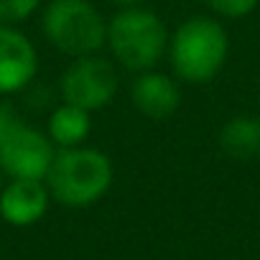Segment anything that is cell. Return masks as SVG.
<instances>
[{
  "instance_id": "cell-10",
  "label": "cell",
  "mask_w": 260,
  "mask_h": 260,
  "mask_svg": "<svg viewBox=\"0 0 260 260\" xmlns=\"http://www.w3.org/2000/svg\"><path fill=\"white\" fill-rule=\"evenodd\" d=\"M89 133H92V112L69 102H61L51 110L46 122V136L51 138L56 151L84 146Z\"/></svg>"
},
{
  "instance_id": "cell-1",
  "label": "cell",
  "mask_w": 260,
  "mask_h": 260,
  "mask_svg": "<svg viewBox=\"0 0 260 260\" xmlns=\"http://www.w3.org/2000/svg\"><path fill=\"white\" fill-rule=\"evenodd\" d=\"M166 56L176 79L186 84H207L227 64L230 36L217 18L191 16L169 36Z\"/></svg>"
},
{
  "instance_id": "cell-15",
  "label": "cell",
  "mask_w": 260,
  "mask_h": 260,
  "mask_svg": "<svg viewBox=\"0 0 260 260\" xmlns=\"http://www.w3.org/2000/svg\"><path fill=\"white\" fill-rule=\"evenodd\" d=\"M3 184H6V181H3V171H0V189H3Z\"/></svg>"
},
{
  "instance_id": "cell-9",
  "label": "cell",
  "mask_w": 260,
  "mask_h": 260,
  "mask_svg": "<svg viewBox=\"0 0 260 260\" xmlns=\"http://www.w3.org/2000/svg\"><path fill=\"white\" fill-rule=\"evenodd\" d=\"M130 102L148 120H166L179 110L181 89L176 77L164 74L158 69H148L141 72L130 84Z\"/></svg>"
},
{
  "instance_id": "cell-12",
  "label": "cell",
  "mask_w": 260,
  "mask_h": 260,
  "mask_svg": "<svg viewBox=\"0 0 260 260\" xmlns=\"http://www.w3.org/2000/svg\"><path fill=\"white\" fill-rule=\"evenodd\" d=\"M41 6V0H0V26H21Z\"/></svg>"
},
{
  "instance_id": "cell-8",
  "label": "cell",
  "mask_w": 260,
  "mask_h": 260,
  "mask_svg": "<svg viewBox=\"0 0 260 260\" xmlns=\"http://www.w3.org/2000/svg\"><path fill=\"white\" fill-rule=\"evenodd\" d=\"M46 181L41 179H8L0 189V219L11 227H31L44 219L51 204Z\"/></svg>"
},
{
  "instance_id": "cell-6",
  "label": "cell",
  "mask_w": 260,
  "mask_h": 260,
  "mask_svg": "<svg viewBox=\"0 0 260 260\" xmlns=\"http://www.w3.org/2000/svg\"><path fill=\"white\" fill-rule=\"evenodd\" d=\"M117 87H120V77L115 64L100 54L72 59V64L64 69L59 79L61 102L77 105L87 112L105 110L115 100Z\"/></svg>"
},
{
  "instance_id": "cell-2",
  "label": "cell",
  "mask_w": 260,
  "mask_h": 260,
  "mask_svg": "<svg viewBox=\"0 0 260 260\" xmlns=\"http://www.w3.org/2000/svg\"><path fill=\"white\" fill-rule=\"evenodd\" d=\"M115 166L107 153L89 146L56 151L46 174L49 194L56 204L69 209H84L97 204L112 186Z\"/></svg>"
},
{
  "instance_id": "cell-13",
  "label": "cell",
  "mask_w": 260,
  "mask_h": 260,
  "mask_svg": "<svg viewBox=\"0 0 260 260\" xmlns=\"http://www.w3.org/2000/svg\"><path fill=\"white\" fill-rule=\"evenodd\" d=\"M260 0H207V6L219 18H245L257 8Z\"/></svg>"
},
{
  "instance_id": "cell-3",
  "label": "cell",
  "mask_w": 260,
  "mask_h": 260,
  "mask_svg": "<svg viewBox=\"0 0 260 260\" xmlns=\"http://www.w3.org/2000/svg\"><path fill=\"white\" fill-rule=\"evenodd\" d=\"M169 31L158 13L151 8H120L107 18V49L112 59L130 72H148L166 56Z\"/></svg>"
},
{
  "instance_id": "cell-7",
  "label": "cell",
  "mask_w": 260,
  "mask_h": 260,
  "mask_svg": "<svg viewBox=\"0 0 260 260\" xmlns=\"http://www.w3.org/2000/svg\"><path fill=\"white\" fill-rule=\"evenodd\" d=\"M39 74V51L18 26H0V97L26 92Z\"/></svg>"
},
{
  "instance_id": "cell-5",
  "label": "cell",
  "mask_w": 260,
  "mask_h": 260,
  "mask_svg": "<svg viewBox=\"0 0 260 260\" xmlns=\"http://www.w3.org/2000/svg\"><path fill=\"white\" fill-rule=\"evenodd\" d=\"M41 31L56 51L72 59L100 54L107 46V21L92 0H49Z\"/></svg>"
},
{
  "instance_id": "cell-11",
  "label": "cell",
  "mask_w": 260,
  "mask_h": 260,
  "mask_svg": "<svg viewBox=\"0 0 260 260\" xmlns=\"http://www.w3.org/2000/svg\"><path fill=\"white\" fill-rule=\"evenodd\" d=\"M219 151L232 161H250L260 156V117L235 115L219 130Z\"/></svg>"
},
{
  "instance_id": "cell-14",
  "label": "cell",
  "mask_w": 260,
  "mask_h": 260,
  "mask_svg": "<svg viewBox=\"0 0 260 260\" xmlns=\"http://www.w3.org/2000/svg\"><path fill=\"white\" fill-rule=\"evenodd\" d=\"M112 3L120 11V8H141V6H146V0H112Z\"/></svg>"
},
{
  "instance_id": "cell-4",
  "label": "cell",
  "mask_w": 260,
  "mask_h": 260,
  "mask_svg": "<svg viewBox=\"0 0 260 260\" xmlns=\"http://www.w3.org/2000/svg\"><path fill=\"white\" fill-rule=\"evenodd\" d=\"M56 146L46 130L26 122L11 100H0V171L6 179H46Z\"/></svg>"
}]
</instances>
